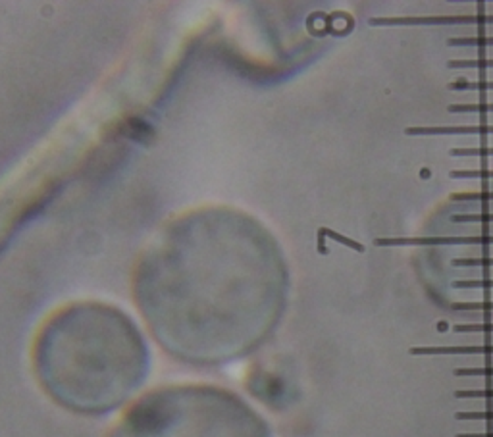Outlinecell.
Here are the masks:
<instances>
[{
    "instance_id": "obj_1",
    "label": "cell",
    "mask_w": 493,
    "mask_h": 437,
    "mask_svg": "<svg viewBox=\"0 0 493 437\" xmlns=\"http://www.w3.org/2000/svg\"><path fill=\"white\" fill-rule=\"evenodd\" d=\"M281 295L270 234L232 206L175 216L133 272V299L153 337L193 366H218L256 349L278 320Z\"/></svg>"
},
{
    "instance_id": "obj_2",
    "label": "cell",
    "mask_w": 493,
    "mask_h": 437,
    "mask_svg": "<svg viewBox=\"0 0 493 437\" xmlns=\"http://www.w3.org/2000/svg\"><path fill=\"white\" fill-rule=\"evenodd\" d=\"M149 347L137 324L118 306L72 302L41 326L33 370L43 391L76 414L120 408L145 383Z\"/></svg>"
},
{
    "instance_id": "obj_3",
    "label": "cell",
    "mask_w": 493,
    "mask_h": 437,
    "mask_svg": "<svg viewBox=\"0 0 493 437\" xmlns=\"http://www.w3.org/2000/svg\"><path fill=\"white\" fill-rule=\"evenodd\" d=\"M108 437H270L247 401L216 385H170L141 397Z\"/></svg>"
},
{
    "instance_id": "obj_4",
    "label": "cell",
    "mask_w": 493,
    "mask_h": 437,
    "mask_svg": "<svg viewBox=\"0 0 493 437\" xmlns=\"http://www.w3.org/2000/svg\"><path fill=\"white\" fill-rule=\"evenodd\" d=\"M377 247L384 245H493V235H470V237H399V239H376Z\"/></svg>"
},
{
    "instance_id": "obj_5",
    "label": "cell",
    "mask_w": 493,
    "mask_h": 437,
    "mask_svg": "<svg viewBox=\"0 0 493 437\" xmlns=\"http://www.w3.org/2000/svg\"><path fill=\"white\" fill-rule=\"evenodd\" d=\"M406 135H492L493 126H415L406 127Z\"/></svg>"
},
{
    "instance_id": "obj_6",
    "label": "cell",
    "mask_w": 493,
    "mask_h": 437,
    "mask_svg": "<svg viewBox=\"0 0 493 437\" xmlns=\"http://www.w3.org/2000/svg\"><path fill=\"white\" fill-rule=\"evenodd\" d=\"M410 355H493V345L482 347H413Z\"/></svg>"
},
{
    "instance_id": "obj_7",
    "label": "cell",
    "mask_w": 493,
    "mask_h": 437,
    "mask_svg": "<svg viewBox=\"0 0 493 437\" xmlns=\"http://www.w3.org/2000/svg\"><path fill=\"white\" fill-rule=\"evenodd\" d=\"M447 87L451 91H493V81H466V79H457L449 83Z\"/></svg>"
},
{
    "instance_id": "obj_8",
    "label": "cell",
    "mask_w": 493,
    "mask_h": 437,
    "mask_svg": "<svg viewBox=\"0 0 493 437\" xmlns=\"http://www.w3.org/2000/svg\"><path fill=\"white\" fill-rule=\"evenodd\" d=\"M451 47H493V37H453L447 41Z\"/></svg>"
},
{
    "instance_id": "obj_9",
    "label": "cell",
    "mask_w": 493,
    "mask_h": 437,
    "mask_svg": "<svg viewBox=\"0 0 493 437\" xmlns=\"http://www.w3.org/2000/svg\"><path fill=\"white\" fill-rule=\"evenodd\" d=\"M449 68H493V58L478 60H449Z\"/></svg>"
},
{
    "instance_id": "obj_10",
    "label": "cell",
    "mask_w": 493,
    "mask_h": 437,
    "mask_svg": "<svg viewBox=\"0 0 493 437\" xmlns=\"http://www.w3.org/2000/svg\"><path fill=\"white\" fill-rule=\"evenodd\" d=\"M447 112H493V102H478V104H449Z\"/></svg>"
},
{
    "instance_id": "obj_11",
    "label": "cell",
    "mask_w": 493,
    "mask_h": 437,
    "mask_svg": "<svg viewBox=\"0 0 493 437\" xmlns=\"http://www.w3.org/2000/svg\"><path fill=\"white\" fill-rule=\"evenodd\" d=\"M453 287L457 289H493V280L483 278V280H457L453 282Z\"/></svg>"
},
{
    "instance_id": "obj_12",
    "label": "cell",
    "mask_w": 493,
    "mask_h": 437,
    "mask_svg": "<svg viewBox=\"0 0 493 437\" xmlns=\"http://www.w3.org/2000/svg\"><path fill=\"white\" fill-rule=\"evenodd\" d=\"M457 399H493V389H457Z\"/></svg>"
},
{
    "instance_id": "obj_13",
    "label": "cell",
    "mask_w": 493,
    "mask_h": 437,
    "mask_svg": "<svg viewBox=\"0 0 493 437\" xmlns=\"http://www.w3.org/2000/svg\"><path fill=\"white\" fill-rule=\"evenodd\" d=\"M453 222L461 224V222H482V224H487V222H493V214L490 212H482V214H457L451 218Z\"/></svg>"
},
{
    "instance_id": "obj_14",
    "label": "cell",
    "mask_w": 493,
    "mask_h": 437,
    "mask_svg": "<svg viewBox=\"0 0 493 437\" xmlns=\"http://www.w3.org/2000/svg\"><path fill=\"white\" fill-rule=\"evenodd\" d=\"M451 177H478V179H493V170H453Z\"/></svg>"
},
{
    "instance_id": "obj_15",
    "label": "cell",
    "mask_w": 493,
    "mask_h": 437,
    "mask_svg": "<svg viewBox=\"0 0 493 437\" xmlns=\"http://www.w3.org/2000/svg\"><path fill=\"white\" fill-rule=\"evenodd\" d=\"M320 234H326L329 235V237H333L338 243H343V245H347V247H351V249H355L357 253H364V245H360L358 241H353V239H349V237H345V235H339L336 234V232H331V229H320Z\"/></svg>"
},
{
    "instance_id": "obj_16",
    "label": "cell",
    "mask_w": 493,
    "mask_h": 437,
    "mask_svg": "<svg viewBox=\"0 0 493 437\" xmlns=\"http://www.w3.org/2000/svg\"><path fill=\"white\" fill-rule=\"evenodd\" d=\"M457 333H470V331H482V333H493V324H459L453 328Z\"/></svg>"
},
{
    "instance_id": "obj_17",
    "label": "cell",
    "mask_w": 493,
    "mask_h": 437,
    "mask_svg": "<svg viewBox=\"0 0 493 437\" xmlns=\"http://www.w3.org/2000/svg\"><path fill=\"white\" fill-rule=\"evenodd\" d=\"M453 266H493V256H483V258H454Z\"/></svg>"
},
{
    "instance_id": "obj_18",
    "label": "cell",
    "mask_w": 493,
    "mask_h": 437,
    "mask_svg": "<svg viewBox=\"0 0 493 437\" xmlns=\"http://www.w3.org/2000/svg\"><path fill=\"white\" fill-rule=\"evenodd\" d=\"M453 311H493V301L461 302V304H453Z\"/></svg>"
},
{
    "instance_id": "obj_19",
    "label": "cell",
    "mask_w": 493,
    "mask_h": 437,
    "mask_svg": "<svg viewBox=\"0 0 493 437\" xmlns=\"http://www.w3.org/2000/svg\"><path fill=\"white\" fill-rule=\"evenodd\" d=\"M454 376H493V366H483V368H454Z\"/></svg>"
},
{
    "instance_id": "obj_20",
    "label": "cell",
    "mask_w": 493,
    "mask_h": 437,
    "mask_svg": "<svg viewBox=\"0 0 493 437\" xmlns=\"http://www.w3.org/2000/svg\"><path fill=\"white\" fill-rule=\"evenodd\" d=\"M451 156H493V146L492 148H453Z\"/></svg>"
},
{
    "instance_id": "obj_21",
    "label": "cell",
    "mask_w": 493,
    "mask_h": 437,
    "mask_svg": "<svg viewBox=\"0 0 493 437\" xmlns=\"http://www.w3.org/2000/svg\"><path fill=\"white\" fill-rule=\"evenodd\" d=\"M454 201H493V191L487 193H454Z\"/></svg>"
},
{
    "instance_id": "obj_22",
    "label": "cell",
    "mask_w": 493,
    "mask_h": 437,
    "mask_svg": "<svg viewBox=\"0 0 493 437\" xmlns=\"http://www.w3.org/2000/svg\"><path fill=\"white\" fill-rule=\"evenodd\" d=\"M457 420H493V410L485 412H457Z\"/></svg>"
},
{
    "instance_id": "obj_23",
    "label": "cell",
    "mask_w": 493,
    "mask_h": 437,
    "mask_svg": "<svg viewBox=\"0 0 493 437\" xmlns=\"http://www.w3.org/2000/svg\"><path fill=\"white\" fill-rule=\"evenodd\" d=\"M454 437H493V434H457Z\"/></svg>"
}]
</instances>
